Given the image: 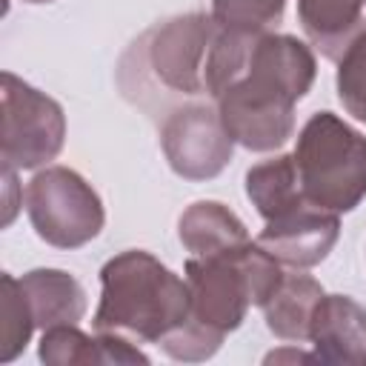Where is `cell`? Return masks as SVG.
I'll use <instances>...</instances> for the list:
<instances>
[{"mask_svg": "<svg viewBox=\"0 0 366 366\" xmlns=\"http://www.w3.org/2000/svg\"><path fill=\"white\" fill-rule=\"evenodd\" d=\"M292 157L300 192L312 206L343 214L366 197V137L337 114H312Z\"/></svg>", "mask_w": 366, "mask_h": 366, "instance_id": "obj_5", "label": "cell"}, {"mask_svg": "<svg viewBox=\"0 0 366 366\" xmlns=\"http://www.w3.org/2000/svg\"><path fill=\"white\" fill-rule=\"evenodd\" d=\"M283 280L280 263L254 240H246L223 254L189 257L186 283H189V320L169 335L160 349L172 360L197 363L209 360L223 337L234 332L249 306H263L277 283Z\"/></svg>", "mask_w": 366, "mask_h": 366, "instance_id": "obj_2", "label": "cell"}, {"mask_svg": "<svg viewBox=\"0 0 366 366\" xmlns=\"http://www.w3.org/2000/svg\"><path fill=\"white\" fill-rule=\"evenodd\" d=\"M323 295H326L323 286L312 274L303 272L283 274L272 297L260 306L266 317V329L280 340H292V343L309 340L312 315Z\"/></svg>", "mask_w": 366, "mask_h": 366, "instance_id": "obj_14", "label": "cell"}, {"mask_svg": "<svg viewBox=\"0 0 366 366\" xmlns=\"http://www.w3.org/2000/svg\"><path fill=\"white\" fill-rule=\"evenodd\" d=\"M337 97L343 109L366 123V29L346 46V51L337 57Z\"/></svg>", "mask_w": 366, "mask_h": 366, "instance_id": "obj_19", "label": "cell"}, {"mask_svg": "<svg viewBox=\"0 0 366 366\" xmlns=\"http://www.w3.org/2000/svg\"><path fill=\"white\" fill-rule=\"evenodd\" d=\"M340 234V220L335 212H323L303 200L300 206L266 220L257 243L283 266L312 269L335 249Z\"/></svg>", "mask_w": 366, "mask_h": 366, "instance_id": "obj_9", "label": "cell"}, {"mask_svg": "<svg viewBox=\"0 0 366 366\" xmlns=\"http://www.w3.org/2000/svg\"><path fill=\"white\" fill-rule=\"evenodd\" d=\"M37 355L49 366L74 363H149V357L134 346L132 337L117 332H97L94 337L80 332L77 323L43 329Z\"/></svg>", "mask_w": 366, "mask_h": 366, "instance_id": "obj_11", "label": "cell"}, {"mask_svg": "<svg viewBox=\"0 0 366 366\" xmlns=\"http://www.w3.org/2000/svg\"><path fill=\"white\" fill-rule=\"evenodd\" d=\"M23 203L37 237L54 249H80L106 223L100 194L69 166L40 169L23 192Z\"/></svg>", "mask_w": 366, "mask_h": 366, "instance_id": "obj_6", "label": "cell"}, {"mask_svg": "<svg viewBox=\"0 0 366 366\" xmlns=\"http://www.w3.org/2000/svg\"><path fill=\"white\" fill-rule=\"evenodd\" d=\"M20 280L37 329L77 323L86 315V289L63 269H31Z\"/></svg>", "mask_w": 366, "mask_h": 366, "instance_id": "obj_12", "label": "cell"}, {"mask_svg": "<svg viewBox=\"0 0 366 366\" xmlns=\"http://www.w3.org/2000/svg\"><path fill=\"white\" fill-rule=\"evenodd\" d=\"M220 26L212 14L192 11L152 26L120 60V89L129 100L149 109L152 97L206 94V63Z\"/></svg>", "mask_w": 366, "mask_h": 366, "instance_id": "obj_4", "label": "cell"}, {"mask_svg": "<svg viewBox=\"0 0 366 366\" xmlns=\"http://www.w3.org/2000/svg\"><path fill=\"white\" fill-rule=\"evenodd\" d=\"M309 343L317 363L366 366V309L346 295H323L312 315Z\"/></svg>", "mask_w": 366, "mask_h": 366, "instance_id": "obj_10", "label": "cell"}, {"mask_svg": "<svg viewBox=\"0 0 366 366\" xmlns=\"http://www.w3.org/2000/svg\"><path fill=\"white\" fill-rule=\"evenodd\" d=\"M23 3H31V6H40V3H54V0H23Z\"/></svg>", "mask_w": 366, "mask_h": 366, "instance_id": "obj_22", "label": "cell"}, {"mask_svg": "<svg viewBox=\"0 0 366 366\" xmlns=\"http://www.w3.org/2000/svg\"><path fill=\"white\" fill-rule=\"evenodd\" d=\"M317 74L312 49L274 31L220 29L206 63V97L234 143L274 152L295 132V106Z\"/></svg>", "mask_w": 366, "mask_h": 366, "instance_id": "obj_1", "label": "cell"}, {"mask_svg": "<svg viewBox=\"0 0 366 366\" xmlns=\"http://www.w3.org/2000/svg\"><path fill=\"white\" fill-rule=\"evenodd\" d=\"M283 11L286 0H212V17L229 31H269Z\"/></svg>", "mask_w": 366, "mask_h": 366, "instance_id": "obj_18", "label": "cell"}, {"mask_svg": "<svg viewBox=\"0 0 366 366\" xmlns=\"http://www.w3.org/2000/svg\"><path fill=\"white\" fill-rule=\"evenodd\" d=\"M283 360H289V363H317L315 352H300L297 346L295 349H277V352L266 355V363H283Z\"/></svg>", "mask_w": 366, "mask_h": 366, "instance_id": "obj_21", "label": "cell"}, {"mask_svg": "<svg viewBox=\"0 0 366 366\" xmlns=\"http://www.w3.org/2000/svg\"><path fill=\"white\" fill-rule=\"evenodd\" d=\"M192 297L186 277H177L154 254L129 249L100 269L97 332H117L140 343H163L189 320Z\"/></svg>", "mask_w": 366, "mask_h": 366, "instance_id": "obj_3", "label": "cell"}, {"mask_svg": "<svg viewBox=\"0 0 366 366\" xmlns=\"http://www.w3.org/2000/svg\"><path fill=\"white\" fill-rule=\"evenodd\" d=\"M297 20L312 46L337 60L366 29V0H297Z\"/></svg>", "mask_w": 366, "mask_h": 366, "instance_id": "obj_13", "label": "cell"}, {"mask_svg": "<svg viewBox=\"0 0 366 366\" xmlns=\"http://www.w3.org/2000/svg\"><path fill=\"white\" fill-rule=\"evenodd\" d=\"M17 194H23V189L17 186V172L3 169V226H9L17 214V206H23V197L17 200Z\"/></svg>", "mask_w": 366, "mask_h": 366, "instance_id": "obj_20", "label": "cell"}, {"mask_svg": "<svg viewBox=\"0 0 366 366\" xmlns=\"http://www.w3.org/2000/svg\"><path fill=\"white\" fill-rule=\"evenodd\" d=\"M246 194L263 220L280 217L283 212L300 206L306 197L300 192L297 166L292 154H277L246 172Z\"/></svg>", "mask_w": 366, "mask_h": 366, "instance_id": "obj_16", "label": "cell"}, {"mask_svg": "<svg viewBox=\"0 0 366 366\" xmlns=\"http://www.w3.org/2000/svg\"><path fill=\"white\" fill-rule=\"evenodd\" d=\"M160 146L174 174L183 180L217 177L234 152L214 100H192L174 106L160 126Z\"/></svg>", "mask_w": 366, "mask_h": 366, "instance_id": "obj_8", "label": "cell"}, {"mask_svg": "<svg viewBox=\"0 0 366 366\" xmlns=\"http://www.w3.org/2000/svg\"><path fill=\"white\" fill-rule=\"evenodd\" d=\"M0 363H9L29 346L31 332L37 329L20 280L9 272L0 277Z\"/></svg>", "mask_w": 366, "mask_h": 366, "instance_id": "obj_17", "label": "cell"}, {"mask_svg": "<svg viewBox=\"0 0 366 366\" xmlns=\"http://www.w3.org/2000/svg\"><path fill=\"white\" fill-rule=\"evenodd\" d=\"M177 234L186 252H192L194 257L223 254L249 240L246 223L217 200L192 203L177 220Z\"/></svg>", "mask_w": 366, "mask_h": 366, "instance_id": "obj_15", "label": "cell"}, {"mask_svg": "<svg viewBox=\"0 0 366 366\" xmlns=\"http://www.w3.org/2000/svg\"><path fill=\"white\" fill-rule=\"evenodd\" d=\"M66 143L63 106L46 92L29 86L11 71H3V169L26 172L49 166Z\"/></svg>", "mask_w": 366, "mask_h": 366, "instance_id": "obj_7", "label": "cell"}]
</instances>
